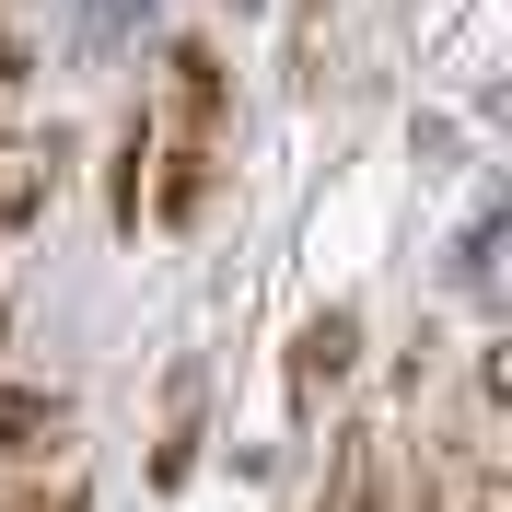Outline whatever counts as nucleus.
<instances>
[{
  "label": "nucleus",
  "instance_id": "nucleus-1",
  "mask_svg": "<svg viewBox=\"0 0 512 512\" xmlns=\"http://www.w3.org/2000/svg\"><path fill=\"white\" fill-rule=\"evenodd\" d=\"M70 431V396L59 384H0V466H47Z\"/></svg>",
  "mask_w": 512,
  "mask_h": 512
},
{
  "label": "nucleus",
  "instance_id": "nucleus-2",
  "mask_svg": "<svg viewBox=\"0 0 512 512\" xmlns=\"http://www.w3.org/2000/svg\"><path fill=\"white\" fill-rule=\"evenodd\" d=\"M59 187V140H35V128H0V233H24Z\"/></svg>",
  "mask_w": 512,
  "mask_h": 512
},
{
  "label": "nucleus",
  "instance_id": "nucleus-3",
  "mask_svg": "<svg viewBox=\"0 0 512 512\" xmlns=\"http://www.w3.org/2000/svg\"><path fill=\"white\" fill-rule=\"evenodd\" d=\"M350 361H361V315H350V303H326V315L303 326V338H291V396L315 408V396H326L338 373H350Z\"/></svg>",
  "mask_w": 512,
  "mask_h": 512
},
{
  "label": "nucleus",
  "instance_id": "nucleus-4",
  "mask_svg": "<svg viewBox=\"0 0 512 512\" xmlns=\"http://www.w3.org/2000/svg\"><path fill=\"white\" fill-rule=\"evenodd\" d=\"M0 512H82V501H35V489H0Z\"/></svg>",
  "mask_w": 512,
  "mask_h": 512
}]
</instances>
